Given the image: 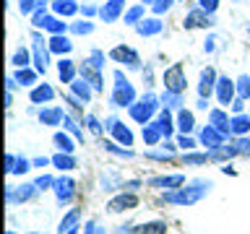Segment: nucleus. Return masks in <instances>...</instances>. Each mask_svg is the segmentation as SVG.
Returning <instances> with one entry per match:
<instances>
[{
    "label": "nucleus",
    "instance_id": "obj_43",
    "mask_svg": "<svg viewBox=\"0 0 250 234\" xmlns=\"http://www.w3.org/2000/svg\"><path fill=\"white\" fill-rule=\"evenodd\" d=\"M94 29V23H89V21H81V23H73V31L76 34H89V31Z\"/></svg>",
    "mask_w": 250,
    "mask_h": 234
},
{
    "label": "nucleus",
    "instance_id": "obj_29",
    "mask_svg": "<svg viewBox=\"0 0 250 234\" xmlns=\"http://www.w3.org/2000/svg\"><path fill=\"white\" fill-rule=\"evenodd\" d=\"M232 133H237V136H245V133H250V117L245 115H237L232 120Z\"/></svg>",
    "mask_w": 250,
    "mask_h": 234
},
{
    "label": "nucleus",
    "instance_id": "obj_59",
    "mask_svg": "<svg viewBox=\"0 0 250 234\" xmlns=\"http://www.w3.org/2000/svg\"><path fill=\"white\" fill-rule=\"evenodd\" d=\"M8 234H13V232H8Z\"/></svg>",
    "mask_w": 250,
    "mask_h": 234
},
{
    "label": "nucleus",
    "instance_id": "obj_38",
    "mask_svg": "<svg viewBox=\"0 0 250 234\" xmlns=\"http://www.w3.org/2000/svg\"><path fill=\"white\" fill-rule=\"evenodd\" d=\"M141 16H144V8H141V5L130 8V11L125 13V23H136V21H141Z\"/></svg>",
    "mask_w": 250,
    "mask_h": 234
},
{
    "label": "nucleus",
    "instance_id": "obj_26",
    "mask_svg": "<svg viewBox=\"0 0 250 234\" xmlns=\"http://www.w3.org/2000/svg\"><path fill=\"white\" fill-rule=\"evenodd\" d=\"M52 8H55V13H60V16H73L78 11V5L73 0H55Z\"/></svg>",
    "mask_w": 250,
    "mask_h": 234
},
{
    "label": "nucleus",
    "instance_id": "obj_6",
    "mask_svg": "<svg viewBox=\"0 0 250 234\" xmlns=\"http://www.w3.org/2000/svg\"><path fill=\"white\" fill-rule=\"evenodd\" d=\"M133 101H136V91H133L130 83L115 86V94H112V104L115 107H125V104H133Z\"/></svg>",
    "mask_w": 250,
    "mask_h": 234
},
{
    "label": "nucleus",
    "instance_id": "obj_42",
    "mask_svg": "<svg viewBox=\"0 0 250 234\" xmlns=\"http://www.w3.org/2000/svg\"><path fill=\"white\" fill-rule=\"evenodd\" d=\"M164 101H167L169 107H177V104H183V99H180V94H172V91H164Z\"/></svg>",
    "mask_w": 250,
    "mask_h": 234
},
{
    "label": "nucleus",
    "instance_id": "obj_2",
    "mask_svg": "<svg viewBox=\"0 0 250 234\" xmlns=\"http://www.w3.org/2000/svg\"><path fill=\"white\" fill-rule=\"evenodd\" d=\"M154 112H156V97H154V94H146L138 104H130V117L136 122H144L146 125L148 120H151Z\"/></svg>",
    "mask_w": 250,
    "mask_h": 234
},
{
    "label": "nucleus",
    "instance_id": "obj_17",
    "mask_svg": "<svg viewBox=\"0 0 250 234\" xmlns=\"http://www.w3.org/2000/svg\"><path fill=\"white\" fill-rule=\"evenodd\" d=\"M58 73H60V81L62 83H73L76 81V65H73V60H60L58 62Z\"/></svg>",
    "mask_w": 250,
    "mask_h": 234
},
{
    "label": "nucleus",
    "instance_id": "obj_49",
    "mask_svg": "<svg viewBox=\"0 0 250 234\" xmlns=\"http://www.w3.org/2000/svg\"><path fill=\"white\" fill-rule=\"evenodd\" d=\"M34 185H37V190H44L47 185H55V179H52V177H39Z\"/></svg>",
    "mask_w": 250,
    "mask_h": 234
},
{
    "label": "nucleus",
    "instance_id": "obj_47",
    "mask_svg": "<svg viewBox=\"0 0 250 234\" xmlns=\"http://www.w3.org/2000/svg\"><path fill=\"white\" fill-rule=\"evenodd\" d=\"M31 167H29V161L26 159H19L16 161V167H13V175H21V172H29Z\"/></svg>",
    "mask_w": 250,
    "mask_h": 234
},
{
    "label": "nucleus",
    "instance_id": "obj_54",
    "mask_svg": "<svg viewBox=\"0 0 250 234\" xmlns=\"http://www.w3.org/2000/svg\"><path fill=\"white\" fill-rule=\"evenodd\" d=\"M16 161H19V159H16V156H11V154H8V156H5V164H8V172H13V167H16Z\"/></svg>",
    "mask_w": 250,
    "mask_h": 234
},
{
    "label": "nucleus",
    "instance_id": "obj_25",
    "mask_svg": "<svg viewBox=\"0 0 250 234\" xmlns=\"http://www.w3.org/2000/svg\"><path fill=\"white\" fill-rule=\"evenodd\" d=\"M78 218H81V211H78V208H73V211H70V214H68V216H65V218H62V221H60L58 232L62 234V232H70V229H76Z\"/></svg>",
    "mask_w": 250,
    "mask_h": 234
},
{
    "label": "nucleus",
    "instance_id": "obj_4",
    "mask_svg": "<svg viewBox=\"0 0 250 234\" xmlns=\"http://www.w3.org/2000/svg\"><path fill=\"white\" fill-rule=\"evenodd\" d=\"M138 206V198L133 193H128V195H117V198H112L109 200V206H107V211L109 214H120V211H128V208H136Z\"/></svg>",
    "mask_w": 250,
    "mask_h": 234
},
{
    "label": "nucleus",
    "instance_id": "obj_20",
    "mask_svg": "<svg viewBox=\"0 0 250 234\" xmlns=\"http://www.w3.org/2000/svg\"><path fill=\"white\" fill-rule=\"evenodd\" d=\"M162 31V21L159 19H146L138 23V34L141 37H151V34H159Z\"/></svg>",
    "mask_w": 250,
    "mask_h": 234
},
{
    "label": "nucleus",
    "instance_id": "obj_24",
    "mask_svg": "<svg viewBox=\"0 0 250 234\" xmlns=\"http://www.w3.org/2000/svg\"><path fill=\"white\" fill-rule=\"evenodd\" d=\"M52 97H55V91H52V86H47V83L37 86V89L31 91V101H34V104H39V101H50Z\"/></svg>",
    "mask_w": 250,
    "mask_h": 234
},
{
    "label": "nucleus",
    "instance_id": "obj_40",
    "mask_svg": "<svg viewBox=\"0 0 250 234\" xmlns=\"http://www.w3.org/2000/svg\"><path fill=\"white\" fill-rule=\"evenodd\" d=\"M62 122H65V128H68L70 133H76V138H78V140H83V133H81V130H78V125H76L73 120H70V117H68V115H65V120H62Z\"/></svg>",
    "mask_w": 250,
    "mask_h": 234
},
{
    "label": "nucleus",
    "instance_id": "obj_57",
    "mask_svg": "<svg viewBox=\"0 0 250 234\" xmlns=\"http://www.w3.org/2000/svg\"><path fill=\"white\" fill-rule=\"evenodd\" d=\"M65 234H76V229H70V232H65Z\"/></svg>",
    "mask_w": 250,
    "mask_h": 234
},
{
    "label": "nucleus",
    "instance_id": "obj_28",
    "mask_svg": "<svg viewBox=\"0 0 250 234\" xmlns=\"http://www.w3.org/2000/svg\"><path fill=\"white\" fill-rule=\"evenodd\" d=\"M193 125H195L193 115L188 112V109H180V115H177V128L183 130V133H190V130H193Z\"/></svg>",
    "mask_w": 250,
    "mask_h": 234
},
{
    "label": "nucleus",
    "instance_id": "obj_44",
    "mask_svg": "<svg viewBox=\"0 0 250 234\" xmlns=\"http://www.w3.org/2000/svg\"><path fill=\"white\" fill-rule=\"evenodd\" d=\"M44 21H47V16H44V8H39V11L31 16V23L34 26H44Z\"/></svg>",
    "mask_w": 250,
    "mask_h": 234
},
{
    "label": "nucleus",
    "instance_id": "obj_34",
    "mask_svg": "<svg viewBox=\"0 0 250 234\" xmlns=\"http://www.w3.org/2000/svg\"><path fill=\"white\" fill-rule=\"evenodd\" d=\"M159 125H162V133H164V136H172V115L167 112V109H164V112L159 115Z\"/></svg>",
    "mask_w": 250,
    "mask_h": 234
},
{
    "label": "nucleus",
    "instance_id": "obj_36",
    "mask_svg": "<svg viewBox=\"0 0 250 234\" xmlns=\"http://www.w3.org/2000/svg\"><path fill=\"white\" fill-rule=\"evenodd\" d=\"M34 73L31 70H26V68H19V73H16V81H19L21 86H29V83H34Z\"/></svg>",
    "mask_w": 250,
    "mask_h": 234
},
{
    "label": "nucleus",
    "instance_id": "obj_21",
    "mask_svg": "<svg viewBox=\"0 0 250 234\" xmlns=\"http://www.w3.org/2000/svg\"><path fill=\"white\" fill-rule=\"evenodd\" d=\"M34 190H37V185H21L19 190H11L8 187V200H19V203H23V200H29L31 195H34Z\"/></svg>",
    "mask_w": 250,
    "mask_h": 234
},
{
    "label": "nucleus",
    "instance_id": "obj_50",
    "mask_svg": "<svg viewBox=\"0 0 250 234\" xmlns=\"http://www.w3.org/2000/svg\"><path fill=\"white\" fill-rule=\"evenodd\" d=\"M242 109H245V99H234V101H232V112L242 115Z\"/></svg>",
    "mask_w": 250,
    "mask_h": 234
},
{
    "label": "nucleus",
    "instance_id": "obj_23",
    "mask_svg": "<svg viewBox=\"0 0 250 234\" xmlns=\"http://www.w3.org/2000/svg\"><path fill=\"white\" fill-rule=\"evenodd\" d=\"M133 234H167V224L154 221V224H141L133 229Z\"/></svg>",
    "mask_w": 250,
    "mask_h": 234
},
{
    "label": "nucleus",
    "instance_id": "obj_18",
    "mask_svg": "<svg viewBox=\"0 0 250 234\" xmlns=\"http://www.w3.org/2000/svg\"><path fill=\"white\" fill-rule=\"evenodd\" d=\"M162 136H164V133H162V125H159V120H156V122H151V125H144V140H146L148 146L159 143V140H162Z\"/></svg>",
    "mask_w": 250,
    "mask_h": 234
},
{
    "label": "nucleus",
    "instance_id": "obj_3",
    "mask_svg": "<svg viewBox=\"0 0 250 234\" xmlns=\"http://www.w3.org/2000/svg\"><path fill=\"white\" fill-rule=\"evenodd\" d=\"M203 193H206V185L198 182V187H188V190H180V193H167L164 200L167 203H180V206H190V203H195Z\"/></svg>",
    "mask_w": 250,
    "mask_h": 234
},
{
    "label": "nucleus",
    "instance_id": "obj_32",
    "mask_svg": "<svg viewBox=\"0 0 250 234\" xmlns=\"http://www.w3.org/2000/svg\"><path fill=\"white\" fill-rule=\"evenodd\" d=\"M52 164H55L58 169H76V161L70 159V154H65V156H62V154H58V156L52 159Z\"/></svg>",
    "mask_w": 250,
    "mask_h": 234
},
{
    "label": "nucleus",
    "instance_id": "obj_48",
    "mask_svg": "<svg viewBox=\"0 0 250 234\" xmlns=\"http://www.w3.org/2000/svg\"><path fill=\"white\" fill-rule=\"evenodd\" d=\"M86 125L91 128V133H99V130H102V125L97 122V117H94V115H89V117H86Z\"/></svg>",
    "mask_w": 250,
    "mask_h": 234
},
{
    "label": "nucleus",
    "instance_id": "obj_45",
    "mask_svg": "<svg viewBox=\"0 0 250 234\" xmlns=\"http://www.w3.org/2000/svg\"><path fill=\"white\" fill-rule=\"evenodd\" d=\"M219 8V0H201V11H206V13H214Z\"/></svg>",
    "mask_w": 250,
    "mask_h": 234
},
{
    "label": "nucleus",
    "instance_id": "obj_11",
    "mask_svg": "<svg viewBox=\"0 0 250 234\" xmlns=\"http://www.w3.org/2000/svg\"><path fill=\"white\" fill-rule=\"evenodd\" d=\"M216 94H219V101L222 104H232L234 101V83L229 78H219L216 81Z\"/></svg>",
    "mask_w": 250,
    "mask_h": 234
},
{
    "label": "nucleus",
    "instance_id": "obj_56",
    "mask_svg": "<svg viewBox=\"0 0 250 234\" xmlns=\"http://www.w3.org/2000/svg\"><path fill=\"white\" fill-rule=\"evenodd\" d=\"M117 234H133V232H125V226H123V229H120V232H117Z\"/></svg>",
    "mask_w": 250,
    "mask_h": 234
},
{
    "label": "nucleus",
    "instance_id": "obj_9",
    "mask_svg": "<svg viewBox=\"0 0 250 234\" xmlns=\"http://www.w3.org/2000/svg\"><path fill=\"white\" fill-rule=\"evenodd\" d=\"M123 5H125V0H107V3L99 8V16L104 21H117L123 13Z\"/></svg>",
    "mask_w": 250,
    "mask_h": 234
},
{
    "label": "nucleus",
    "instance_id": "obj_51",
    "mask_svg": "<svg viewBox=\"0 0 250 234\" xmlns=\"http://www.w3.org/2000/svg\"><path fill=\"white\" fill-rule=\"evenodd\" d=\"M34 5H37V0H21V13H31Z\"/></svg>",
    "mask_w": 250,
    "mask_h": 234
},
{
    "label": "nucleus",
    "instance_id": "obj_27",
    "mask_svg": "<svg viewBox=\"0 0 250 234\" xmlns=\"http://www.w3.org/2000/svg\"><path fill=\"white\" fill-rule=\"evenodd\" d=\"M34 62H37V70L39 73H44V68H47V50L42 47V42L37 39V44H34Z\"/></svg>",
    "mask_w": 250,
    "mask_h": 234
},
{
    "label": "nucleus",
    "instance_id": "obj_1",
    "mask_svg": "<svg viewBox=\"0 0 250 234\" xmlns=\"http://www.w3.org/2000/svg\"><path fill=\"white\" fill-rule=\"evenodd\" d=\"M185 70H183V62H175L172 68L164 70V89L172 91V94H183L185 91Z\"/></svg>",
    "mask_w": 250,
    "mask_h": 234
},
{
    "label": "nucleus",
    "instance_id": "obj_19",
    "mask_svg": "<svg viewBox=\"0 0 250 234\" xmlns=\"http://www.w3.org/2000/svg\"><path fill=\"white\" fill-rule=\"evenodd\" d=\"M47 47H50V52H55V55H65V52H70V47H73V44H70V39H65L62 34H55Z\"/></svg>",
    "mask_w": 250,
    "mask_h": 234
},
{
    "label": "nucleus",
    "instance_id": "obj_14",
    "mask_svg": "<svg viewBox=\"0 0 250 234\" xmlns=\"http://www.w3.org/2000/svg\"><path fill=\"white\" fill-rule=\"evenodd\" d=\"M211 125H214V128L222 133V136H227V133H232V120L229 117H227L222 109H211Z\"/></svg>",
    "mask_w": 250,
    "mask_h": 234
},
{
    "label": "nucleus",
    "instance_id": "obj_37",
    "mask_svg": "<svg viewBox=\"0 0 250 234\" xmlns=\"http://www.w3.org/2000/svg\"><path fill=\"white\" fill-rule=\"evenodd\" d=\"M13 65L16 68H26L29 65V50H19L13 55Z\"/></svg>",
    "mask_w": 250,
    "mask_h": 234
},
{
    "label": "nucleus",
    "instance_id": "obj_53",
    "mask_svg": "<svg viewBox=\"0 0 250 234\" xmlns=\"http://www.w3.org/2000/svg\"><path fill=\"white\" fill-rule=\"evenodd\" d=\"M180 146H183V148H193L195 143H193V138H188V136H183V138H180Z\"/></svg>",
    "mask_w": 250,
    "mask_h": 234
},
{
    "label": "nucleus",
    "instance_id": "obj_7",
    "mask_svg": "<svg viewBox=\"0 0 250 234\" xmlns=\"http://www.w3.org/2000/svg\"><path fill=\"white\" fill-rule=\"evenodd\" d=\"M201 143L214 148V151H219V148L224 146V136L214 128V125H208V128H203V133H201Z\"/></svg>",
    "mask_w": 250,
    "mask_h": 234
},
{
    "label": "nucleus",
    "instance_id": "obj_22",
    "mask_svg": "<svg viewBox=\"0 0 250 234\" xmlns=\"http://www.w3.org/2000/svg\"><path fill=\"white\" fill-rule=\"evenodd\" d=\"M183 182H185L183 175H172V177H156L148 185H154V187H180Z\"/></svg>",
    "mask_w": 250,
    "mask_h": 234
},
{
    "label": "nucleus",
    "instance_id": "obj_55",
    "mask_svg": "<svg viewBox=\"0 0 250 234\" xmlns=\"http://www.w3.org/2000/svg\"><path fill=\"white\" fill-rule=\"evenodd\" d=\"M94 13H97V8H94V5H83V16H94Z\"/></svg>",
    "mask_w": 250,
    "mask_h": 234
},
{
    "label": "nucleus",
    "instance_id": "obj_41",
    "mask_svg": "<svg viewBox=\"0 0 250 234\" xmlns=\"http://www.w3.org/2000/svg\"><path fill=\"white\" fill-rule=\"evenodd\" d=\"M172 3H175V0H154V3H151L154 5V13H164Z\"/></svg>",
    "mask_w": 250,
    "mask_h": 234
},
{
    "label": "nucleus",
    "instance_id": "obj_52",
    "mask_svg": "<svg viewBox=\"0 0 250 234\" xmlns=\"http://www.w3.org/2000/svg\"><path fill=\"white\" fill-rule=\"evenodd\" d=\"M83 234H104V232H102L97 224H89V226H86V232H83Z\"/></svg>",
    "mask_w": 250,
    "mask_h": 234
},
{
    "label": "nucleus",
    "instance_id": "obj_46",
    "mask_svg": "<svg viewBox=\"0 0 250 234\" xmlns=\"http://www.w3.org/2000/svg\"><path fill=\"white\" fill-rule=\"evenodd\" d=\"M104 148H107V151H112V154H120V156H130V151H128V148H117V146L112 143V140H107V143H104Z\"/></svg>",
    "mask_w": 250,
    "mask_h": 234
},
{
    "label": "nucleus",
    "instance_id": "obj_13",
    "mask_svg": "<svg viewBox=\"0 0 250 234\" xmlns=\"http://www.w3.org/2000/svg\"><path fill=\"white\" fill-rule=\"evenodd\" d=\"M107 128L115 133V138L120 140V143H125V146H133V133H130L128 128H125V125H123L120 120H115V117H112V120L107 122Z\"/></svg>",
    "mask_w": 250,
    "mask_h": 234
},
{
    "label": "nucleus",
    "instance_id": "obj_31",
    "mask_svg": "<svg viewBox=\"0 0 250 234\" xmlns=\"http://www.w3.org/2000/svg\"><path fill=\"white\" fill-rule=\"evenodd\" d=\"M86 83H89V81H73V83H70V86H73V91L78 94V99H81V101H89V99H91V89H89Z\"/></svg>",
    "mask_w": 250,
    "mask_h": 234
},
{
    "label": "nucleus",
    "instance_id": "obj_5",
    "mask_svg": "<svg viewBox=\"0 0 250 234\" xmlns=\"http://www.w3.org/2000/svg\"><path fill=\"white\" fill-rule=\"evenodd\" d=\"M109 58L112 60H117V62H125V65H130V68H138V55H136V50H130V47H125V44H120V47H115L112 52H109Z\"/></svg>",
    "mask_w": 250,
    "mask_h": 234
},
{
    "label": "nucleus",
    "instance_id": "obj_30",
    "mask_svg": "<svg viewBox=\"0 0 250 234\" xmlns=\"http://www.w3.org/2000/svg\"><path fill=\"white\" fill-rule=\"evenodd\" d=\"M55 146H58L62 154H73V148H76V146H73V140H70L65 133H58V136H55Z\"/></svg>",
    "mask_w": 250,
    "mask_h": 234
},
{
    "label": "nucleus",
    "instance_id": "obj_15",
    "mask_svg": "<svg viewBox=\"0 0 250 234\" xmlns=\"http://www.w3.org/2000/svg\"><path fill=\"white\" fill-rule=\"evenodd\" d=\"M39 120H42V125H58L65 120V115H62L60 107H50V109H42L39 112Z\"/></svg>",
    "mask_w": 250,
    "mask_h": 234
},
{
    "label": "nucleus",
    "instance_id": "obj_35",
    "mask_svg": "<svg viewBox=\"0 0 250 234\" xmlns=\"http://www.w3.org/2000/svg\"><path fill=\"white\" fill-rule=\"evenodd\" d=\"M237 94L240 99H250V76H242L237 81Z\"/></svg>",
    "mask_w": 250,
    "mask_h": 234
},
{
    "label": "nucleus",
    "instance_id": "obj_33",
    "mask_svg": "<svg viewBox=\"0 0 250 234\" xmlns=\"http://www.w3.org/2000/svg\"><path fill=\"white\" fill-rule=\"evenodd\" d=\"M44 29H47V31H52V34H62V31H65V23L58 21V19H52V16H47Z\"/></svg>",
    "mask_w": 250,
    "mask_h": 234
},
{
    "label": "nucleus",
    "instance_id": "obj_58",
    "mask_svg": "<svg viewBox=\"0 0 250 234\" xmlns=\"http://www.w3.org/2000/svg\"><path fill=\"white\" fill-rule=\"evenodd\" d=\"M144 3H154V0H144Z\"/></svg>",
    "mask_w": 250,
    "mask_h": 234
},
{
    "label": "nucleus",
    "instance_id": "obj_12",
    "mask_svg": "<svg viewBox=\"0 0 250 234\" xmlns=\"http://www.w3.org/2000/svg\"><path fill=\"white\" fill-rule=\"evenodd\" d=\"M211 16L206 11H193L185 16V29H201V26H211Z\"/></svg>",
    "mask_w": 250,
    "mask_h": 234
},
{
    "label": "nucleus",
    "instance_id": "obj_16",
    "mask_svg": "<svg viewBox=\"0 0 250 234\" xmlns=\"http://www.w3.org/2000/svg\"><path fill=\"white\" fill-rule=\"evenodd\" d=\"M81 76L83 81H89L94 89H102V76H99V68H94L91 62H83L81 65Z\"/></svg>",
    "mask_w": 250,
    "mask_h": 234
},
{
    "label": "nucleus",
    "instance_id": "obj_10",
    "mask_svg": "<svg viewBox=\"0 0 250 234\" xmlns=\"http://www.w3.org/2000/svg\"><path fill=\"white\" fill-rule=\"evenodd\" d=\"M214 83H216V70H214V68H206V70L201 73V86H198L201 99L211 97V91H214Z\"/></svg>",
    "mask_w": 250,
    "mask_h": 234
},
{
    "label": "nucleus",
    "instance_id": "obj_39",
    "mask_svg": "<svg viewBox=\"0 0 250 234\" xmlns=\"http://www.w3.org/2000/svg\"><path fill=\"white\" fill-rule=\"evenodd\" d=\"M208 159H211L208 154H190V156H185L188 164H203V161H208Z\"/></svg>",
    "mask_w": 250,
    "mask_h": 234
},
{
    "label": "nucleus",
    "instance_id": "obj_8",
    "mask_svg": "<svg viewBox=\"0 0 250 234\" xmlns=\"http://www.w3.org/2000/svg\"><path fill=\"white\" fill-rule=\"evenodd\" d=\"M55 193H58L60 203H68L70 198H73V193H76V182H73V179H68V177L55 179Z\"/></svg>",
    "mask_w": 250,
    "mask_h": 234
}]
</instances>
